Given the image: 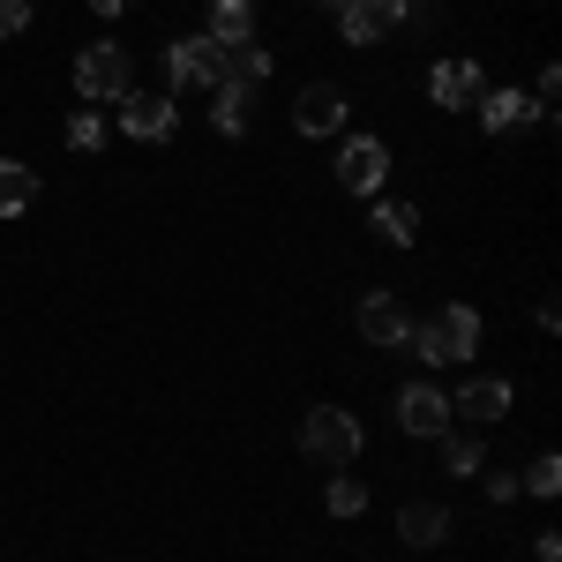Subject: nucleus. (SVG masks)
<instances>
[{
    "mask_svg": "<svg viewBox=\"0 0 562 562\" xmlns=\"http://www.w3.org/2000/svg\"><path fill=\"white\" fill-rule=\"evenodd\" d=\"M405 346L420 352L428 368H450V360H473V352H480V315H473V307H442L435 323H420V330H405Z\"/></svg>",
    "mask_w": 562,
    "mask_h": 562,
    "instance_id": "nucleus-1",
    "label": "nucleus"
},
{
    "mask_svg": "<svg viewBox=\"0 0 562 562\" xmlns=\"http://www.w3.org/2000/svg\"><path fill=\"white\" fill-rule=\"evenodd\" d=\"M301 450L315 465H352V458H360V420L338 413V405H315L301 420Z\"/></svg>",
    "mask_w": 562,
    "mask_h": 562,
    "instance_id": "nucleus-2",
    "label": "nucleus"
},
{
    "mask_svg": "<svg viewBox=\"0 0 562 562\" xmlns=\"http://www.w3.org/2000/svg\"><path fill=\"white\" fill-rule=\"evenodd\" d=\"M128 83H135V68H128V53H121V45H83V53H76V90H83L90 105L128 98Z\"/></svg>",
    "mask_w": 562,
    "mask_h": 562,
    "instance_id": "nucleus-3",
    "label": "nucleus"
},
{
    "mask_svg": "<svg viewBox=\"0 0 562 562\" xmlns=\"http://www.w3.org/2000/svg\"><path fill=\"white\" fill-rule=\"evenodd\" d=\"M217 76H225V45L217 38H180V45H166V83L173 90H217Z\"/></svg>",
    "mask_w": 562,
    "mask_h": 562,
    "instance_id": "nucleus-4",
    "label": "nucleus"
},
{
    "mask_svg": "<svg viewBox=\"0 0 562 562\" xmlns=\"http://www.w3.org/2000/svg\"><path fill=\"white\" fill-rule=\"evenodd\" d=\"M330 8H338L346 45H375L383 31H397V23H405V8H413V0H330Z\"/></svg>",
    "mask_w": 562,
    "mask_h": 562,
    "instance_id": "nucleus-5",
    "label": "nucleus"
},
{
    "mask_svg": "<svg viewBox=\"0 0 562 562\" xmlns=\"http://www.w3.org/2000/svg\"><path fill=\"white\" fill-rule=\"evenodd\" d=\"M383 173H390V150L375 135H352L346 150H338V188H352V195H375Z\"/></svg>",
    "mask_w": 562,
    "mask_h": 562,
    "instance_id": "nucleus-6",
    "label": "nucleus"
},
{
    "mask_svg": "<svg viewBox=\"0 0 562 562\" xmlns=\"http://www.w3.org/2000/svg\"><path fill=\"white\" fill-rule=\"evenodd\" d=\"M397 428L405 435H450V397H442L435 383L397 390Z\"/></svg>",
    "mask_w": 562,
    "mask_h": 562,
    "instance_id": "nucleus-7",
    "label": "nucleus"
},
{
    "mask_svg": "<svg viewBox=\"0 0 562 562\" xmlns=\"http://www.w3.org/2000/svg\"><path fill=\"white\" fill-rule=\"evenodd\" d=\"M428 90H435V105H450V113H465V105H480V98H487V76H480L473 60H435Z\"/></svg>",
    "mask_w": 562,
    "mask_h": 562,
    "instance_id": "nucleus-8",
    "label": "nucleus"
},
{
    "mask_svg": "<svg viewBox=\"0 0 562 562\" xmlns=\"http://www.w3.org/2000/svg\"><path fill=\"white\" fill-rule=\"evenodd\" d=\"M503 413H510V383H503V375H473V383L458 390V397H450V420H503Z\"/></svg>",
    "mask_w": 562,
    "mask_h": 562,
    "instance_id": "nucleus-9",
    "label": "nucleus"
},
{
    "mask_svg": "<svg viewBox=\"0 0 562 562\" xmlns=\"http://www.w3.org/2000/svg\"><path fill=\"white\" fill-rule=\"evenodd\" d=\"M338 121H346V90L338 83H307L301 105H293V128L301 135H338Z\"/></svg>",
    "mask_w": 562,
    "mask_h": 562,
    "instance_id": "nucleus-10",
    "label": "nucleus"
},
{
    "mask_svg": "<svg viewBox=\"0 0 562 562\" xmlns=\"http://www.w3.org/2000/svg\"><path fill=\"white\" fill-rule=\"evenodd\" d=\"M352 323H360V338H368V346H405V330H413V323H405V307L390 301V293H368V301L352 307Z\"/></svg>",
    "mask_w": 562,
    "mask_h": 562,
    "instance_id": "nucleus-11",
    "label": "nucleus"
},
{
    "mask_svg": "<svg viewBox=\"0 0 562 562\" xmlns=\"http://www.w3.org/2000/svg\"><path fill=\"white\" fill-rule=\"evenodd\" d=\"M121 128L128 135H143V143H166L173 135V98H121Z\"/></svg>",
    "mask_w": 562,
    "mask_h": 562,
    "instance_id": "nucleus-12",
    "label": "nucleus"
},
{
    "mask_svg": "<svg viewBox=\"0 0 562 562\" xmlns=\"http://www.w3.org/2000/svg\"><path fill=\"white\" fill-rule=\"evenodd\" d=\"M548 105H532V98H518V90H487L480 98V128L487 135H510V128H525V121H540Z\"/></svg>",
    "mask_w": 562,
    "mask_h": 562,
    "instance_id": "nucleus-13",
    "label": "nucleus"
},
{
    "mask_svg": "<svg viewBox=\"0 0 562 562\" xmlns=\"http://www.w3.org/2000/svg\"><path fill=\"white\" fill-rule=\"evenodd\" d=\"M442 532H450V510L442 503H405L397 510V540L405 548H442Z\"/></svg>",
    "mask_w": 562,
    "mask_h": 562,
    "instance_id": "nucleus-14",
    "label": "nucleus"
},
{
    "mask_svg": "<svg viewBox=\"0 0 562 562\" xmlns=\"http://www.w3.org/2000/svg\"><path fill=\"white\" fill-rule=\"evenodd\" d=\"M211 38L217 45H248L256 38V0H211Z\"/></svg>",
    "mask_w": 562,
    "mask_h": 562,
    "instance_id": "nucleus-15",
    "label": "nucleus"
},
{
    "mask_svg": "<svg viewBox=\"0 0 562 562\" xmlns=\"http://www.w3.org/2000/svg\"><path fill=\"white\" fill-rule=\"evenodd\" d=\"M31 203H38V173H31V166H15V158H0V217L31 211Z\"/></svg>",
    "mask_w": 562,
    "mask_h": 562,
    "instance_id": "nucleus-16",
    "label": "nucleus"
},
{
    "mask_svg": "<svg viewBox=\"0 0 562 562\" xmlns=\"http://www.w3.org/2000/svg\"><path fill=\"white\" fill-rule=\"evenodd\" d=\"M262 76H270V53H262L256 38H248V45H225V76H217V83H240V90H256Z\"/></svg>",
    "mask_w": 562,
    "mask_h": 562,
    "instance_id": "nucleus-17",
    "label": "nucleus"
},
{
    "mask_svg": "<svg viewBox=\"0 0 562 562\" xmlns=\"http://www.w3.org/2000/svg\"><path fill=\"white\" fill-rule=\"evenodd\" d=\"M211 121H217V135H248V90H240V83H217Z\"/></svg>",
    "mask_w": 562,
    "mask_h": 562,
    "instance_id": "nucleus-18",
    "label": "nucleus"
},
{
    "mask_svg": "<svg viewBox=\"0 0 562 562\" xmlns=\"http://www.w3.org/2000/svg\"><path fill=\"white\" fill-rule=\"evenodd\" d=\"M480 465H487L480 435H442V473H480Z\"/></svg>",
    "mask_w": 562,
    "mask_h": 562,
    "instance_id": "nucleus-19",
    "label": "nucleus"
},
{
    "mask_svg": "<svg viewBox=\"0 0 562 562\" xmlns=\"http://www.w3.org/2000/svg\"><path fill=\"white\" fill-rule=\"evenodd\" d=\"M323 503H330V518H360V510H368V487H360L352 473H338V480H330V495H323Z\"/></svg>",
    "mask_w": 562,
    "mask_h": 562,
    "instance_id": "nucleus-20",
    "label": "nucleus"
},
{
    "mask_svg": "<svg viewBox=\"0 0 562 562\" xmlns=\"http://www.w3.org/2000/svg\"><path fill=\"white\" fill-rule=\"evenodd\" d=\"M413 225H420V211H413V203H383V211H375V233H383V240H397V248L413 240Z\"/></svg>",
    "mask_w": 562,
    "mask_h": 562,
    "instance_id": "nucleus-21",
    "label": "nucleus"
},
{
    "mask_svg": "<svg viewBox=\"0 0 562 562\" xmlns=\"http://www.w3.org/2000/svg\"><path fill=\"white\" fill-rule=\"evenodd\" d=\"M525 487H532V495H555V487H562V458H555V450H548V458H532Z\"/></svg>",
    "mask_w": 562,
    "mask_h": 562,
    "instance_id": "nucleus-22",
    "label": "nucleus"
},
{
    "mask_svg": "<svg viewBox=\"0 0 562 562\" xmlns=\"http://www.w3.org/2000/svg\"><path fill=\"white\" fill-rule=\"evenodd\" d=\"M98 143H105L98 113H76V121H68V150H98Z\"/></svg>",
    "mask_w": 562,
    "mask_h": 562,
    "instance_id": "nucleus-23",
    "label": "nucleus"
},
{
    "mask_svg": "<svg viewBox=\"0 0 562 562\" xmlns=\"http://www.w3.org/2000/svg\"><path fill=\"white\" fill-rule=\"evenodd\" d=\"M31 23V0H0V38H15Z\"/></svg>",
    "mask_w": 562,
    "mask_h": 562,
    "instance_id": "nucleus-24",
    "label": "nucleus"
},
{
    "mask_svg": "<svg viewBox=\"0 0 562 562\" xmlns=\"http://www.w3.org/2000/svg\"><path fill=\"white\" fill-rule=\"evenodd\" d=\"M90 8H98V15H121V8H128V0H90Z\"/></svg>",
    "mask_w": 562,
    "mask_h": 562,
    "instance_id": "nucleus-25",
    "label": "nucleus"
}]
</instances>
